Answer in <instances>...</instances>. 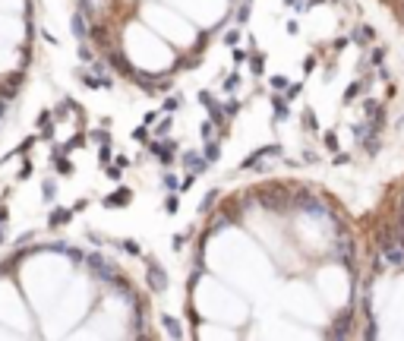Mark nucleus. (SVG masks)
I'll list each match as a JSON object with an SVG mask.
<instances>
[{
	"label": "nucleus",
	"mask_w": 404,
	"mask_h": 341,
	"mask_svg": "<svg viewBox=\"0 0 404 341\" xmlns=\"http://www.w3.org/2000/svg\"><path fill=\"white\" fill-rule=\"evenodd\" d=\"M149 281H155V291H161V287H164V275H161V269H158V265H152Z\"/></svg>",
	"instance_id": "obj_4"
},
{
	"label": "nucleus",
	"mask_w": 404,
	"mask_h": 341,
	"mask_svg": "<svg viewBox=\"0 0 404 341\" xmlns=\"http://www.w3.org/2000/svg\"><path fill=\"white\" fill-rule=\"evenodd\" d=\"M338 256H341V262L347 265V269H354V243L351 240H338Z\"/></svg>",
	"instance_id": "obj_2"
},
{
	"label": "nucleus",
	"mask_w": 404,
	"mask_h": 341,
	"mask_svg": "<svg viewBox=\"0 0 404 341\" xmlns=\"http://www.w3.org/2000/svg\"><path fill=\"white\" fill-rule=\"evenodd\" d=\"M287 3H297V0H287Z\"/></svg>",
	"instance_id": "obj_7"
},
{
	"label": "nucleus",
	"mask_w": 404,
	"mask_h": 341,
	"mask_svg": "<svg viewBox=\"0 0 404 341\" xmlns=\"http://www.w3.org/2000/svg\"><path fill=\"white\" fill-rule=\"evenodd\" d=\"M130 199H133L130 190H117L111 199H104V205H130Z\"/></svg>",
	"instance_id": "obj_3"
},
{
	"label": "nucleus",
	"mask_w": 404,
	"mask_h": 341,
	"mask_svg": "<svg viewBox=\"0 0 404 341\" xmlns=\"http://www.w3.org/2000/svg\"><path fill=\"white\" fill-rule=\"evenodd\" d=\"M351 319H354V306H347V310L335 319V325H332L328 335H332V338H347V335H351Z\"/></svg>",
	"instance_id": "obj_1"
},
{
	"label": "nucleus",
	"mask_w": 404,
	"mask_h": 341,
	"mask_svg": "<svg viewBox=\"0 0 404 341\" xmlns=\"http://www.w3.org/2000/svg\"><path fill=\"white\" fill-rule=\"evenodd\" d=\"M66 218H70V212H57V215H54V218H51V224H63V221H66Z\"/></svg>",
	"instance_id": "obj_6"
},
{
	"label": "nucleus",
	"mask_w": 404,
	"mask_h": 341,
	"mask_svg": "<svg viewBox=\"0 0 404 341\" xmlns=\"http://www.w3.org/2000/svg\"><path fill=\"white\" fill-rule=\"evenodd\" d=\"M357 92H360V82H354V85H351V89H347V95H344V101H354V98H357Z\"/></svg>",
	"instance_id": "obj_5"
}]
</instances>
